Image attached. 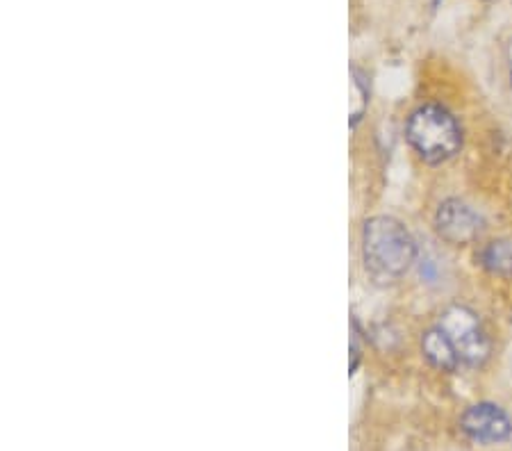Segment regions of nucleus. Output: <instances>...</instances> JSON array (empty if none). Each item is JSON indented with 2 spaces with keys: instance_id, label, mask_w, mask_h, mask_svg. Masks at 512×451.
Masks as SVG:
<instances>
[{
  "instance_id": "1",
  "label": "nucleus",
  "mask_w": 512,
  "mask_h": 451,
  "mask_svg": "<svg viewBox=\"0 0 512 451\" xmlns=\"http://www.w3.org/2000/svg\"><path fill=\"white\" fill-rule=\"evenodd\" d=\"M362 256L376 281H399L417 258V246L408 228L392 217H374L362 231Z\"/></svg>"
},
{
  "instance_id": "2",
  "label": "nucleus",
  "mask_w": 512,
  "mask_h": 451,
  "mask_svg": "<svg viewBox=\"0 0 512 451\" xmlns=\"http://www.w3.org/2000/svg\"><path fill=\"white\" fill-rule=\"evenodd\" d=\"M408 142L428 164L447 162L460 151L462 133L456 117L442 105H424L412 112L406 128Z\"/></svg>"
},
{
  "instance_id": "3",
  "label": "nucleus",
  "mask_w": 512,
  "mask_h": 451,
  "mask_svg": "<svg viewBox=\"0 0 512 451\" xmlns=\"http://www.w3.org/2000/svg\"><path fill=\"white\" fill-rule=\"evenodd\" d=\"M437 328L447 335L451 342L453 351L460 360V365L465 367H478L483 365L487 356H490V340L481 326V319H478L472 310L453 306L444 310Z\"/></svg>"
},
{
  "instance_id": "4",
  "label": "nucleus",
  "mask_w": 512,
  "mask_h": 451,
  "mask_svg": "<svg viewBox=\"0 0 512 451\" xmlns=\"http://www.w3.org/2000/svg\"><path fill=\"white\" fill-rule=\"evenodd\" d=\"M462 431L467 438L474 442H483V445H494V442H503L510 438L512 422L506 415V410L497 404H476L465 410L460 420Z\"/></svg>"
},
{
  "instance_id": "5",
  "label": "nucleus",
  "mask_w": 512,
  "mask_h": 451,
  "mask_svg": "<svg viewBox=\"0 0 512 451\" xmlns=\"http://www.w3.org/2000/svg\"><path fill=\"white\" fill-rule=\"evenodd\" d=\"M435 226L444 240L451 244H469L481 233L483 221L462 201H444L435 215Z\"/></svg>"
},
{
  "instance_id": "6",
  "label": "nucleus",
  "mask_w": 512,
  "mask_h": 451,
  "mask_svg": "<svg viewBox=\"0 0 512 451\" xmlns=\"http://www.w3.org/2000/svg\"><path fill=\"white\" fill-rule=\"evenodd\" d=\"M421 347H424V356L428 358V363L442 369V372H456L460 367V360L456 356V351H453L451 342L437 326L424 335V344H421Z\"/></svg>"
},
{
  "instance_id": "7",
  "label": "nucleus",
  "mask_w": 512,
  "mask_h": 451,
  "mask_svg": "<svg viewBox=\"0 0 512 451\" xmlns=\"http://www.w3.org/2000/svg\"><path fill=\"white\" fill-rule=\"evenodd\" d=\"M481 265L494 276H512V242L497 240L487 244L481 251Z\"/></svg>"
},
{
  "instance_id": "8",
  "label": "nucleus",
  "mask_w": 512,
  "mask_h": 451,
  "mask_svg": "<svg viewBox=\"0 0 512 451\" xmlns=\"http://www.w3.org/2000/svg\"><path fill=\"white\" fill-rule=\"evenodd\" d=\"M351 126H355L362 119V114H365L367 108V101H369V89L365 85V78L360 76V71L351 73Z\"/></svg>"
},
{
  "instance_id": "9",
  "label": "nucleus",
  "mask_w": 512,
  "mask_h": 451,
  "mask_svg": "<svg viewBox=\"0 0 512 451\" xmlns=\"http://www.w3.org/2000/svg\"><path fill=\"white\" fill-rule=\"evenodd\" d=\"M508 60H510V76H512V44H510V51H508Z\"/></svg>"
}]
</instances>
